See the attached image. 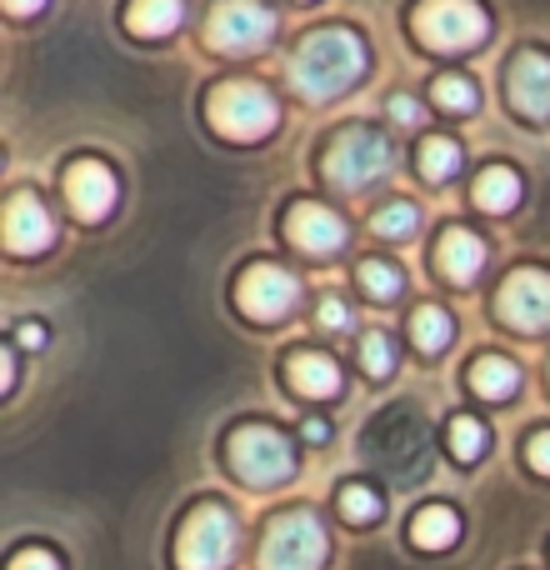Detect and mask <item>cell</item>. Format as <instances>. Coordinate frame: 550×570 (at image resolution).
<instances>
[{
    "label": "cell",
    "instance_id": "1",
    "mask_svg": "<svg viewBox=\"0 0 550 570\" xmlns=\"http://www.w3.org/2000/svg\"><path fill=\"white\" fill-rule=\"evenodd\" d=\"M361 70H365V46H361V36L345 26H325V30H315V36H305L291 60L295 90L311 100H331V96H341V90H351L355 80H361Z\"/></svg>",
    "mask_w": 550,
    "mask_h": 570
},
{
    "label": "cell",
    "instance_id": "2",
    "mask_svg": "<svg viewBox=\"0 0 550 570\" xmlns=\"http://www.w3.org/2000/svg\"><path fill=\"white\" fill-rule=\"evenodd\" d=\"M391 160H395L391 140H385L381 130L351 126L331 140V150H325V176H331V186H341V190H365L391 170Z\"/></svg>",
    "mask_w": 550,
    "mask_h": 570
},
{
    "label": "cell",
    "instance_id": "3",
    "mask_svg": "<svg viewBox=\"0 0 550 570\" xmlns=\"http://www.w3.org/2000/svg\"><path fill=\"white\" fill-rule=\"evenodd\" d=\"M236 556V521L226 505L206 501L186 515L176 535V566L180 570H226Z\"/></svg>",
    "mask_w": 550,
    "mask_h": 570
},
{
    "label": "cell",
    "instance_id": "4",
    "mask_svg": "<svg viewBox=\"0 0 550 570\" xmlns=\"http://www.w3.org/2000/svg\"><path fill=\"white\" fill-rule=\"evenodd\" d=\"M210 126L230 140H261L275 130V100L256 80H226L210 90Z\"/></svg>",
    "mask_w": 550,
    "mask_h": 570
},
{
    "label": "cell",
    "instance_id": "5",
    "mask_svg": "<svg viewBox=\"0 0 550 570\" xmlns=\"http://www.w3.org/2000/svg\"><path fill=\"white\" fill-rule=\"evenodd\" d=\"M415 30L435 50H471L485 40L491 20L475 0H421L415 6Z\"/></svg>",
    "mask_w": 550,
    "mask_h": 570
},
{
    "label": "cell",
    "instance_id": "6",
    "mask_svg": "<svg viewBox=\"0 0 550 570\" xmlns=\"http://www.w3.org/2000/svg\"><path fill=\"white\" fill-rule=\"evenodd\" d=\"M325 561V531L311 511H291L271 521L266 546H261V566L266 570H321Z\"/></svg>",
    "mask_w": 550,
    "mask_h": 570
},
{
    "label": "cell",
    "instance_id": "7",
    "mask_svg": "<svg viewBox=\"0 0 550 570\" xmlns=\"http://www.w3.org/2000/svg\"><path fill=\"white\" fill-rule=\"evenodd\" d=\"M230 465L251 485H281L291 481L295 455H291V441L281 431H271V425H240L230 435Z\"/></svg>",
    "mask_w": 550,
    "mask_h": 570
},
{
    "label": "cell",
    "instance_id": "8",
    "mask_svg": "<svg viewBox=\"0 0 550 570\" xmlns=\"http://www.w3.org/2000/svg\"><path fill=\"white\" fill-rule=\"evenodd\" d=\"M275 30V16L271 6H261V0H220L216 10H210V40H216L220 50H261L271 40Z\"/></svg>",
    "mask_w": 550,
    "mask_h": 570
},
{
    "label": "cell",
    "instance_id": "9",
    "mask_svg": "<svg viewBox=\"0 0 550 570\" xmlns=\"http://www.w3.org/2000/svg\"><path fill=\"white\" fill-rule=\"evenodd\" d=\"M501 315L515 331H546L550 325V276L546 271H515L501 285Z\"/></svg>",
    "mask_w": 550,
    "mask_h": 570
},
{
    "label": "cell",
    "instance_id": "10",
    "mask_svg": "<svg viewBox=\"0 0 550 570\" xmlns=\"http://www.w3.org/2000/svg\"><path fill=\"white\" fill-rule=\"evenodd\" d=\"M50 240H56V220H50V210L40 206V196L16 190V196L6 200V246L20 250V256H36V250H46Z\"/></svg>",
    "mask_w": 550,
    "mask_h": 570
},
{
    "label": "cell",
    "instance_id": "11",
    "mask_svg": "<svg viewBox=\"0 0 550 570\" xmlns=\"http://www.w3.org/2000/svg\"><path fill=\"white\" fill-rule=\"evenodd\" d=\"M116 190H120L116 176H110V166H100V160H76V166L66 170V200H70V210H76L80 220L110 216Z\"/></svg>",
    "mask_w": 550,
    "mask_h": 570
},
{
    "label": "cell",
    "instance_id": "12",
    "mask_svg": "<svg viewBox=\"0 0 550 570\" xmlns=\"http://www.w3.org/2000/svg\"><path fill=\"white\" fill-rule=\"evenodd\" d=\"M295 295H301V285H295V276L281 266H251L246 281H240V305H246L256 321L285 315L295 305Z\"/></svg>",
    "mask_w": 550,
    "mask_h": 570
},
{
    "label": "cell",
    "instance_id": "13",
    "mask_svg": "<svg viewBox=\"0 0 550 570\" xmlns=\"http://www.w3.org/2000/svg\"><path fill=\"white\" fill-rule=\"evenodd\" d=\"M285 230H291V240L301 250H311V256H331V250L345 246V226L335 210H325L321 200H295L291 216H285Z\"/></svg>",
    "mask_w": 550,
    "mask_h": 570
},
{
    "label": "cell",
    "instance_id": "14",
    "mask_svg": "<svg viewBox=\"0 0 550 570\" xmlns=\"http://www.w3.org/2000/svg\"><path fill=\"white\" fill-rule=\"evenodd\" d=\"M511 100L526 116H546L550 110V56L526 50L511 60Z\"/></svg>",
    "mask_w": 550,
    "mask_h": 570
},
{
    "label": "cell",
    "instance_id": "15",
    "mask_svg": "<svg viewBox=\"0 0 550 570\" xmlns=\"http://www.w3.org/2000/svg\"><path fill=\"white\" fill-rule=\"evenodd\" d=\"M291 385L301 395L331 401V395H341V365L321 351H301V355H291Z\"/></svg>",
    "mask_w": 550,
    "mask_h": 570
},
{
    "label": "cell",
    "instance_id": "16",
    "mask_svg": "<svg viewBox=\"0 0 550 570\" xmlns=\"http://www.w3.org/2000/svg\"><path fill=\"white\" fill-rule=\"evenodd\" d=\"M481 266H485V240L471 236V230H445V240H441V271L445 276L471 281Z\"/></svg>",
    "mask_w": 550,
    "mask_h": 570
},
{
    "label": "cell",
    "instance_id": "17",
    "mask_svg": "<svg viewBox=\"0 0 550 570\" xmlns=\"http://www.w3.org/2000/svg\"><path fill=\"white\" fill-rule=\"evenodd\" d=\"M455 535H461V515H455L451 505H425V511H415L411 541L421 546V551H445V546H455Z\"/></svg>",
    "mask_w": 550,
    "mask_h": 570
},
{
    "label": "cell",
    "instance_id": "18",
    "mask_svg": "<svg viewBox=\"0 0 550 570\" xmlns=\"http://www.w3.org/2000/svg\"><path fill=\"white\" fill-rule=\"evenodd\" d=\"M515 200H521V176H515L511 166H485L481 176H475V206L481 210H511Z\"/></svg>",
    "mask_w": 550,
    "mask_h": 570
},
{
    "label": "cell",
    "instance_id": "19",
    "mask_svg": "<svg viewBox=\"0 0 550 570\" xmlns=\"http://www.w3.org/2000/svg\"><path fill=\"white\" fill-rule=\"evenodd\" d=\"M180 16H186L180 0H130V10H126L136 36H170L180 26Z\"/></svg>",
    "mask_w": 550,
    "mask_h": 570
},
{
    "label": "cell",
    "instance_id": "20",
    "mask_svg": "<svg viewBox=\"0 0 550 570\" xmlns=\"http://www.w3.org/2000/svg\"><path fill=\"white\" fill-rule=\"evenodd\" d=\"M471 385L481 395H491V401H505V395L521 385V371H515L505 355H481V361L471 365Z\"/></svg>",
    "mask_w": 550,
    "mask_h": 570
},
{
    "label": "cell",
    "instance_id": "21",
    "mask_svg": "<svg viewBox=\"0 0 550 570\" xmlns=\"http://www.w3.org/2000/svg\"><path fill=\"white\" fill-rule=\"evenodd\" d=\"M411 335H415V345H421V351H445V345H451V335H455V325H451V315H445L441 305H421V311H415V321H411Z\"/></svg>",
    "mask_w": 550,
    "mask_h": 570
},
{
    "label": "cell",
    "instance_id": "22",
    "mask_svg": "<svg viewBox=\"0 0 550 570\" xmlns=\"http://www.w3.org/2000/svg\"><path fill=\"white\" fill-rule=\"evenodd\" d=\"M421 170H425V180H451L461 170V146L451 136H431L421 146Z\"/></svg>",
    "mask_w": 550,
    "mask_h": 570
},
{
    "label": "cell",
    "instance_id": "23",
    "mask_svg": "<svg viewBox=\"0 0 550 570\" xmlns=\"http://www.w3.org/2000/svg\"><path fill=\"white\" fill-rule=\"evenodd\" d=\"M485 445H491V431H485L475 415H455L451 421V451L461 455V461H475V455H485Z\"/></svg>",
    "mask_w": 550,
    "mask_h": 570
},
{
    "label": "cell",
    "instance_id": "24",
    "mask_svg": "<svg viewBox=\"0 0 550 570\" xmlns=\"http://www.w3.org/2000/svg\"><path fill=\"white\" fill-rule=\"evenodd\" d=\"M381 236H391V240H401V236H415V226H421V216H415V206L411 200H391V206H381L375 210V220H371Z\"/></svg>",
    "mask_w": 550,
    "mask_h": 570
},
{
    "label": "cell",
    "instance_id": "25",
    "mask_svg": "<svg viewBox=\"0 0 550 570\" xmlns=\"http://www.w3.org/2000/svg\"><path fill=\"white\" fill-rule=\"evenodd\" d=\"M341 515L351 525H371L375 515H381V495H375L371 485H361V481L345 485V491H341Z\"/></svg>",
    "mask_w": 550,
    "mask_h": 570
},
{
    "label": "cell",
    "instance_id": "26",
    "mask_svg": "<svg viewBox=\"0 0 550 570\" xmlns=\"http://www.w3.org/2000/svg\"><path fill=\"white\" fill-rule=\"evenodd\" d=\"M431 96H435V106H445V110H471L475 106V86L465 76H441L431 86Z\"/></svg>",
    "mask_w": 550,
    "mask_h": 570
},
{
    "label": "cell",
    "instance_id": "27",
    "mask_svg": "<svg viewBox=\"0 0 550 570\" xmlns=\"http://www.w3.org/2000/svg\"><path fill=\"white\" fill-rule=\"evenodd\" d=\"M361 285H365L371 295H381V301H385V295L401 291V271L385 266V261H365V266H361Z\"/></svg>",
    "mask_w": 550,
    "mask_h": 570
},
{
    "label": "cell",
    "instance_id": "28",
    "mask_svg": "<svg viewBox=\"0 0 550 570\" xmlns=\"http://www.w3.org/2000/svg\"><path fill=\"white\" fill-rule=\"evenodd\" d=\"M361 361H365V371L371 375H391V341H385L381 331H365L361 335Z\"/></svg>",
    "mask_w": 550,
    "mask_h": 570
},
{
    "label": "cell",
    "instance_id": "29",
    "mask_svg": "<svg viewBox=\"0 0 550 570\" xmlns=\"http://www.w3.org/2000/svg\"><path fill=\"white\" fill-rule=\"evenodd\" d=\"M10 570H60V561L50 551H40V546H30V551H20L16 561H10Z\"/></svg>",
    "mask_w": 550,
    "mask_h": 570
},
{
    "label": "cell",
    "instance_id": "30",
    "mask_svg": "<svg viewBox=\"0 0 550 570\" xmlns=\"http://www.w3.org/2000/svg\"><path fill=\"white\" fill-rule=\"evenodd\" d=\"M345 321H351V315H345V301L341 295H325L321 301V325L325 331H345Z\"/></svg>",
    "mask_w": 550,
    "mask_h": 570
},
{
    "label": "cell",
    "instance_id": "31",
    "mask_svg": "<svg viewBox=\"0 0 550 570\" xmlns=\"http://www.w3.org/2000/svg\"><path fill=\"white\" fill-rule=\"evenodd\" d=\"M391 120H395V126H421V120H425V110L415 106L411 96H395V100H391Z\"/></svg>",
    "mask_w": 550,
    "mask_h": 570
},
{
    "label": "cell",
    "instance_id": "32",
    "mask_svg": "<svg viewBox=\"0 0 550 570\" xmlns=\"http://www.w3.org/2000/svg\"><path fill=\"white\" fill-rule=\"evenodd\" d=\"M526 455H531V465H536V471H546V475H550V431L536 435V441H531V451H526Z\"/></svg>",
    "mask_w": 550,
    "mask_h": 570
},
{
    "label": "cell",
    "instance_id": "33",
    "mask_svg": "<svg viewBox=\"0 0 550 570\" xmlns=\"http://www.w3.org/2000/svg\"><path fill=\"white\" fill-rule=\"evenodd\" d=\"M16 385V351H0V391Z\"/></svg>",
    "mask_w": 550,
    "mask_h": 570
},
{
    "label": "cell",
    "instance_id": "34",
    "mask_svg": "<svg viewBox=\"0 0 550 570\" xmlns=\"http://www.w3.org/2000/svg\"><path fill=\"white\" fill-rule=\"evenodd\" d=\"M20 345H36V351H40V345H46V325L26 321V325H20Z\"/></svg>",
    "mask_w": 550,
    "mask_h": 570
},
{
    "label": "cell",
    "instance_id": "35",
    "mask_svg": "<svg viewBox=\"0 0 550 570\" xmlns=\"http://www.w3.org/2000/svg\"><path fill=\"white\" fill-rule=\"evenodd\" d=\"M40 6H46V0H6L10 16H30V10H40Z\"/></svg>",
    "mask_w": 550,
    "mask_h": 570
},
{
    "label": "cell",
    "instance_id": "36",
    "mask_svg": "<svg viewBox=\"0 0 550 570\" xmlns=\"http://www.w3.org/2000/svg\"><path fill=\"white\" fill-rule=\"evenodd\" d=\"M325 435H331V425L325 421H305V441H325Z\"/></svg>",
    "mask_w": 550,
    "mask_h": 570
}]
</instances>
